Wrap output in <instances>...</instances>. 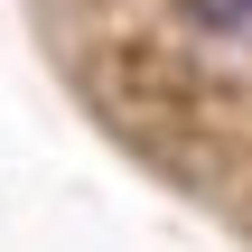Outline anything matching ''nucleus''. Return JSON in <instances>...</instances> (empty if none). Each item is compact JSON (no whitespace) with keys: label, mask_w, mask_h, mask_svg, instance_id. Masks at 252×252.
Here are the masks:
<instances>
[{"label":"nucleus","mask_w":252,"mask_h":252,"mask_svg":"<svg viewBox=\"0 0 252 252\" xmlns=\"http://www.w3.org/2000/svg\"><path fill=\"white\" fill-rule=\"evenodd\" d=\"M187 19L224 47H252V0H187Z\"/></svg>","instance_id":"1"}]
</instances>
